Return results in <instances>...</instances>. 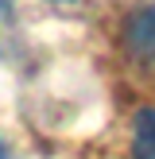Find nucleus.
Segmentation results:
<instances>
[{
	"label": "nucleus",
	"instance_id": "4",
	"mask_svg": "<svg viewBox=\"0 0 155 159\" xmlns=\"http://www.w3.org/2000/svg\"><path fill=\"white\" fill-rule=\"evenodd\" d=\"M0 159H4V148H0Z\"/></svg>",
	"mask_w": 155,
	"mask_h": 159
},
{
	"label": "nucleus",
	"instance_id": "2",
	"mask_svg": "<svg viewBox=\"0 0 155 159\" xmlns=\"http://www.w3.org/2000/svg\"><path fill=\"white\" fill-rule=\"evenodd\" d=\"M132 155H136V159H155V109H144V113L136 116Z\"/></svg>",
	"mask_w": 155,
	"mask_h": 159
},
{
	"label": "nucleus",
	"instance_id": "5",
	"mask_svg": "<svg viewBox=\"0 0 155 159\" xmlns=\"http://www.w3.org/2000/svg\"><path fill=\"white\" fill-rule=\"evenodd\" d=\"M54 4H62V0H54Z\"/></svg>",
	"mask_w": 155,
	"mask_h": 159
},
{
	"label": "nucleus",
	"instance_id": "3",
	"mask_svg": "<svg viewBox=\"0 0 155 159\" xmlns=\"http://www.w3.org/2000/svg\"><path fill=\"white\" fill-rule=\"evenodd\" d=\"M0 20H4V0H0Z\"/></svg>",
	"mask_w": 155,
	"mask_h": 159
},
{
	"label": "nucleus",
	"instance_id": "1",
	"mask_svg": "<svg viewBox=\"0 0 155 159\" xmlns=\"http://www.w3.org/2000/svg\"><path fill=\"white\" fill-rule=\"evenodd\" d=\"M128 47H132V54H136L144 66L155 70V8H147V12H140L136 20H132Z\"/></svg>",
	"mask_w": 155,
	"mask_h": 159
}]
</instances>
